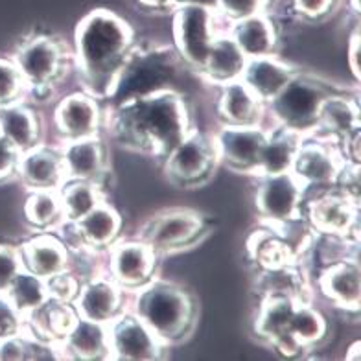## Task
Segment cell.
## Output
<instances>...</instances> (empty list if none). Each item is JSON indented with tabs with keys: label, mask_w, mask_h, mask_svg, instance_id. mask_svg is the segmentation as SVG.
I'll return each mask as SVG.
<instances>
[{
	"label": "cell",
	"mask_w": 361,
	"mask_h": 361,
	"mask_svg": "<svg viewBox=\"0 0 361 361\" xmlns=\"http://www.w3.org/2000/svg\"><path fill=\"white\" fill-rule=\"evenodd\" d=\"M104 126L118 144L159 161L194 129L188 102L176 89L114 104Z\"/></svg>",
	"instance_id": "cell-1"
},
{
	"label": "cell",
	"mask_w": 361,
	"mask_h": 361,
	"mask_svg": "<svg viewBox=\"0 0 361 361\" xmlns=\"http://www.w3.org/2000/svg\"><path fill=\"white\" fill-rule=\"evenodd\" d=\"M137 47L135 30L116 11L98 8L78 20L72 35V67L81 90L96 100H111L128 57Z\"/></svg>",
	"instance_id": "cell-2"
},
{
	"label": "cell",
	"mask_w": 361,
	"mask_h": 361,
	"mask_svg": "<svg viewBox=\"0 0 361 361\" xmlns=\"http://www.w3.org/2000/svg\"><path fill=\"white\" fill-rule=\"evenodd\" d=\"M128 310L168 348L190 338L200 319L194 295L179 282L159 275L128 295Z\"/></svg>",
	"instance_id": "cell-3"
},
{
	"label": "cell",
	"mask_w": 361,
	"mask_h": 361,
	"mask_svg": "<svg viewBox=\"0 0 361 361\" xmlns=\"http://www.w3.org/2000/svg\"><path fill=\"white\" fill-rule=\"evenodd\" d=\"M10 57L26 83V100L34 104L52 100L72 65L71 48L44 34L23 39Z\"/></svg>",
	"instance_id": "cell-4"
},
{
	"label": "cell",
	"mask_w": 361,
	"mask_h": 361,
	"mask_svg": "<svg viewBox=\"0 0 361 361\" xmlns=\"http://www.w3.org/2000/svg\"><path fill=\"white\" fill-rule=\"evenodd\" d=\"M336 89L326 85L312 74L300 71L293 80L266 104V128H282L300 137L314 135L317 126L319 109L324 98Z\"/></svg>",
	"instance_id": "cell-5"
},
{
	"label": "cell",
	"mask_w": 361,
	"mask_h": 361,
	"mask_svg": "<svg viewBox=\"0 0 361 361\" xmlns=\"http://www.w3.org/2000/svg\"><path fill=\"white\" fill-rule=\"evenodd\" d=\"M183 63L179 61L173 47L157 44L153 48L135 47L120 72L111 102H120L152 94L157 90L173 89Z\"/></svg>",
	"instance_id": "cell-6"
},
{
	"label": "cell",
	"mask_w": 361,
	"mask_h": 361,
	"mask_svg": "<svg viewBox=\"0 0 361 361\" xmlns=\"http://www.w3.org/2000/svg\"><path fill=\"white\" fill-rule=\"evenodd\" d=\"M209 236V225L200 210L170 207L146 218L135 238L146 242L159 257H173L200 245Z\"/></svg>",
	"instance_id": "cell-7"
},
{
	"label": "cell",
	"mask_w": 361,
	"mask_h": 361,
	"mask_svg": "<svg viewBox=\"0 0 361 361\" xmlns=\"http://www.w3.org/2000/svg\"><path fill=\"white\" fill-rule=\"evenodd\" d=\"M171 47L179 61L188 71L203 68L210 48L219 34H225L228 24L216 11L197 6H177L171 11Z\"/></svg>",
	"instance_id": "cell-8"
},
{
	"label": "cell",
	"mask_w": 361,
	"mask_h": 361,
	"mask_svg": "<svg viewBox=\"0 0 361 361\" xmlns=\"http://www.w3.org/2000/svg\"><path fill=\"white\" fill-rule=\"evenodd\" d=\"M161 162L170 185L176 188H203L219 168L212 133L194 128Z\"/></svg>",
	"instance_id": "cell-9"
},
{
	"label": "cell",
	"mask_w": 361,
	"mask_h": 361,
	"mask_svg": "<svg viewBox=\"0 0 361 361\" xmlns=\"http://www.w3.org/2000/svg\"><path fill=\"white\" fill-rule=\"evenodd\" d=\"M255 179V209L262 225L281 227L305 216V201L308 194L291 171Z\"/></svg>",
	"instance_id": "cell-10"
},
{
	"label": "cell",
	"mask_w": 361,
	"mask_h": 361,
	"mask_svg": "<svg viewBox=\"0 0 361 361\" xmlns=\"http://www.w3.org/2000/svg\"><path fill=\"white\" fill-rule=\"evenodd\" d=\"M343 166L345 159L336 140L319 135H306L299 144L291 173L300 180L310 195L334 188Z\"/></svg>",
	"instance_id": "cell-11"
},
{
	"label": "cell",
	"mask_w": 361,
	"mask_h": 361,
	"mask_svg": "<svg viewBox=\"0 0 361 361\" xmlns=\"http://www.w3.org/2000/svg\"><path fill=\"white\" fill-rule=\"evenodd\" d=\"M104 271L124 291L142 288L159 275L161 260L146 242L138 238H120L104 252Z\"/></svg>",
	"instance_id": "cell-12"
},
{
	"label": "cell",
	"mask_w": 361,
	"mask_h": 361,
	"mask_svg": "<svg viewBox=\"0 0 361 361\" xmlns=\"http://www.w3.org/2000/svg\"><path fill=\"white\" fill-rule=\"evenodd\" d=\"M305 218L315 234L360 240V203L348 200L336 188L306 197Z\"/></svg>",
	"instance_id": "cell-13"
},
{
	"label": "cell",
	"mask_w": 361,
	"mask_h": 361,
	"mask_svg": "<svg viewBox=\"0 0 361 361\" xmlns=\"http://www.w3.org/2000/svg\"><path fill=\"white\" fill-rule=\"evenodd\" d=\"M104 122L102 102L81 89L61 96L52 109V128L59 142L98 137Z\"/></svg>",
	"instance_id": "cell-14"
},
{
	"label": "cell",
	"mask_w": 361,
	"mask_h": 361,
	"mask_svg": "<svg viewBox=\"0 0 361 361\" xmlns=\"http://www.w3.org/2000/svg\"><path fill=\"white\" fill-rule=\"evenodd\" d=\"M109 354L116 361H159L168 347L128 308L107 324Z\"/></svg>",
	"instance_id": "cell-15"
},
{
	"label": "cell",
	"mask_w": 361,
	"mask_h": 361,
	"mask_svg": "<svg viewBox=\"0 0 361 361\" xmlns=\"http://www.w3.org/2000/svg\"><path fill=\"white\" fill-rule=\"evenodd\" d=\"M266 137V126H219L212 133L219 166L252 177Z\"/></svg>",
	"instance_id": "cell-16"
},
{
	"label": "cell",
	"mask_w": 361,
	"mask_h": 361,
	"mask_svg": "<svg viewBox=\"0 0 361 361\" xmlns=\"http://www.w3.org/2000/svg\"><path fill=\"white\" fill-rule=\"evenodd\" d=\"M128 295L105 271H98L81 281L72 306L78 317L109 324L128 308Z\"/></svg>",
	"instance_id": "cell-17"
},
{
	"label": "cell",
	"mask_w": 361,
	"mask_h": 361,
	"mask_svg": "<svg viewBox=\"0 0 361 361\" xmlns=\"http://www.w3.org/2000/svg\"><path fill=\"white\" fill-rule=\"evenodd\" d=\"M297 302L299 300L286 297H264L258 299L257 312L252 317L255 336L286 357H295L305 352L290 334V319Z\"/></svg>",
	"instance_id": "cell-18"
},
{
	"label": "cell",
	"mask_w": 361,
	"mask_h": 361,
	"mask_svg": "<svg viewBox=\"0 0 361 361\" xmlns=\"http://www.w3.org/2000/svg\"><path fill=\"white\" fill-rule=\"evenodd\" d=\"M319 293L345 315H360L361 266L360 258H345L328 264L315 281Z\"/></svg>",
	"instance_id": "cell-19"
},
{
	"label": "cell",
	"mask_w": 361,
	"mask_h": 361,
	"mask_svg": "<svg viewBox=\"0 0 361 361\" xmlns=\"http://www.w3.org/2000/svg\"><path fill=\"white\" fill-rule=\"evenodd\" d=\"M57 146L61 153L67 180H90V183L104 185V180L109 176L111 162L109 152L102 135L65 140Z\"/></svg>",
	"instance_id": "cell-20"
},
{
	"label": "cell",
	"mask_w": 361,
	"mask_h": 361,
	"mask_svg": "<svg viewBox=\"0 0 361 361\" xmlns=\"http://www.w3.org/2000/svg\"><path fill=\"white\" fill-rule=\"evenodd\" d=\"M15 177L24 190H59L67 180L59 146L41 142L20 153Z\"/></svg>",
	"instance_id": "cell-21"
},
{
	"label": "cell",
	"mask_w": 361,
	"mask_h": 361,
	"mask_svg": "<svg viewBox=\"0 0 361 361\" xmlns=\"http://www.w3.org/2000/svg\"><path fill=\"white\" fill-rule=\"evenodd\" d=\"M24 269L44 281L72 269V252L56 233H37L19 245Z\"/></svg>",
	"instance_id": "cell-22"
},
{
	"label": "cell",
	"mask_w": 361,
	"mask_h": 361,
	"mask_svg": "<svg viewBox=\"0 0 361 361\" xmlns=\"http://www.w3.org/2000/svg\"><path fill=\"white\" fill-rule=\"evenodd\" d=\"M214 102L219 126H264L266 105L242 80L218 87Z\"/></svg>",
	"instance_id": "cell-23"
},
{
	"label": "cell",
	"mask_w": 361,
	"mask_h": 361,
	"mask_svg": "<svg viewBox=\"0 0 361 361\" xmlns=\"http://www.w3.org/2000/svg\"><path fill=\"white\" fill-rule=\"evenodd\" d=\"M0 135L19 153L44 142L43 118L28 100L0 105Z\"/></svg>",
	"instance_id": "cell-24"
},
{
	"label": "cell",
	"mask_w": 361,
	"mask_h": 361,
	"mask_svg": "<svg viewBox=\"0 0 361 361\" xmlns=\"http://www.w3.org/2000/svg\"><path fill=\"white\" fill-rule=\"evenodd\" d=\"M361 129V109L356 96L348 94V90H334L324 98L319 109L317 126L314 135L326 137L330 140L341 142Z\"/></svg>",
	"instance_id": "cell-25"
},
{
	"label": "cell",
	"mask_w": 361,
	"mask_h": 361,
	"mask_svg": "<svg viewBox=\"0 0 361 361\" xmlns=\"http://www.w3.org/2000/svg\"><path fill=\"white\" fill-rule=\"evenodd\" d=\"M299 72V67H295L293 63L284 59L281 54L252 57V59H247V63H245L242 81L258 96V100L264 102V105H266Z\"/></svg>",
	"instance_id": "cell-26"
},
{
	"label": "cell",
	"mask_w": 361,
	"mask_h": 361,
	"mask_svg": "<svg viewBox=\"0 0 361 361\" xmlns=\"http://www.w3.org/2000/svg\"><path fill=\"white\" fill-rule=\"evenodd\" d=\"M227 34L247 59L275 56L281 50V32L269 11L236 20L228 26Z\"/></svg>",
	"instance_id": "cell-27"
},
{
	"label": "cell",
	"mask_w": 361,
	"mask_h": 361,
	"mask_svg": "<svg viewBox=\"0 0 361 361\" xmlns=\"http://www.w3.org/2000/svg\"><path fill=\"white\" fill-rule=\"evenodd\" d=\"M74 224L83 249L100 255H104L114 242H118L124 231V218L107 200Z\"/></svg>",
	"instance_id": "cell-28"
},
{
	"label": "cell",
	"mask_w": 361,
	"mask_h": 361,
	"mask_svg": "<svg viewBox=\"0 0 361 361\" xmlns=\"http://www.w3.org/2000/svg\"><path fill=\"white\" fill-rule=\"evenodd\" d=\"M63 360L100 361L111 360L107 324L78 317L68 332L59 339Z\"/></svg>",
	"instance_id": "cell-29"
},
{
	"label": "cell",
	"mask_w": 361,
	"mask_h": 361,
	"mask_svg": "<svg viewBox=\"0 0 361 361\" xmlns=\"http://www.w3.org/2000/svg\"><path fill=\"white\" fill-rule=\"evenodd\" d=\"M245 252L258 271L300 264V258L281 231L267 225H262V228L249 234L245 240Z\"/></svg>",
	"instance_id": "cell-30"
},
{
	"label": "cell",
	"mask_w": 361,
	"mask_h": 361,
	"mask_svg": "<svg viewBox=\"0 0 361 361\" xmlns=\"http://www.w3.org/2000/svg\"><path fill=\"white\" fill-rule=\"evenodd\" d=\"M245 63H247V57L243 56L233 37L225 32L216 37L214 44L207 56V61L197 74L209 85L218 89L231 81L242 80Z\"/></svg>",
	"instance_id": "cell-31"
},
{
	"label": "cell",
	"mask_w": 361,
	"mask_h": 361,
	"mask_svg": "<svg viewBox=\"0 0 361 361\" xmlns=\"http://www.w3.org/2000/svg\"><path fill=\"white\" fill-rule=\"evenodd\" d=\"M300 140L302 137L299 133L282 128H267V137L262 144L252 177L281 176L291 171Z\"/></svg>",
	"instance_id": "cell-32"
},
{
	"label": "cell",
	"mask_w": 361,
	"mask_h": 361,
	"mask_svg": "<svg viewBox=\"0 0 361 361\" xmlns=\"http://www.w3.org/2000/svg\"><path fill=\"white\" fill-rule=\"evenodd\" d=\"M255 293L258 295V299L286 297L293 300H312L310 281L300 264L258 271Z\"/></svg>",
	"instance_id": "cell-33"
},
{
	"label": "cell",
	"mask_w": 361,
	"mask_h": 361,
	"mask_svg": "<svg viewBox=\"0 0 361 361\" xmlns=\"http://www.w3.org/2000/svg\"><path fill=\"white\" fill-rule=\"evenodd\" d=\"M78 319L76 310L71 302L48 299L41 308L26 315V334L47 341H57L68 332Z\"/></svg>",
	"instance_id": "cell-34"
},
{
	"label": "cell",
	"mask_w": 361,
	"mask_h": 361,
	"mask_svg": "<svg viewBox=\"0 0 361 361\" xmlns=\"http://www.w3.org/2000/svg\"><path fill=\"white\" fill-rule=\"evenodd\" d=\"M290 334L302 350H315L326 341L330 323L326 315L314 305V300H299L290 319Z\"/></svg>",
	"instance_id": "cell-35"
},
{
	"label": "cell",
	"mask_w": 361,
	"mask_h": 361,
	"mask_svg": "<svg viewBox=\"0 0 361 361\" xmlns=\"http://www.w3.org/2000/svg\"><path fill=\"white\" fill-rule=\"evenodd\" d=\"M23 219L32 231L54 233L65 221L59 190H26Z\"/></svg>",
	"instance_id": "cell-36"
},
{
	"label": "cell",
	"mask_w": 361,
	"mask_h": 361,
	"mask_svg": "<svg viewBox=\"0 0 361 361\" xmlns=\"http://www.w3.org/2000/svg\"><path fill=\"white\" fill-rule=\"evenodd\" d=\"M59 197L67 221H78L107 200L104 185L90 180H65V185L59 188Z\"/></svg>",
	"instance_id": "cell-37"
},
{
	"label": "cell",
	"mask_w": 361,
	"mask_h": 361,
	"mask_svg": "<svg viewBox=\"0 0 361 361\" xmlns=\"http://www.w3.org/2000/svg\"><path fill=\"white\" fill-rule=\"evenodd\" d=\"M4 295L24 317L35 312L37 308H41L50 299L47 281L26 269H23L19 275L15 276V281L11 282V286Z\"/></svg>",
	"instance_id": "cell-38"
},
{
	"label": "cell",
	"mask_w": 361,
	"mask_h": 361,
	"mask_svg": "<svg viewBox=\"0 0 361 361\" xmlns=\"http://www.w3.org/2000/svg\"><path fill=\"white\" fill-rule=\"evenodd\" d=\"M26 83L10 56H0V105L26 100Z\"/></svg>",
	"instance_id": "cell-39"
},
{
	"label": "cell",
	"mask_w": 361,
	"mask_h": 361,
	"mask_svg": "<svg viewBox=\"0 0 361 361\" xmlns=\"http://www.w3.org/2000/svg\"><path fill=\"white\" fill-rule=\"evenodd\" d=\"M273 0H218L216 13L231 26L236 20L247 19L252 15L267 13Z\"/></svg>",
	"instance_id": "cell-40"
},
{
	"label": "cell",
	"mask_w": 361,
	"mask_h": 361,
	"mask_svg": "<svg viewBox=\"0 0 361 361\" xmlns=\"http://www.w3.org/2000/svg\"><path fill=\"white\" fill-rule=\"evenodd\" d=\"M24 269L19 245L0 243V295H4L15 276Z\"/></svg>",
	"instance_id": "cell-41"
},
{
	"label": "cell",
	"mask_w": 361,
	"mask_h": 361,
	"mask_svg": "<svg viewBox=\"0 0 361 361\" xmlns=\"http://www.w3.org/2000/svg\"><path fill=\"white\" fill-rule=\"evenodd\" d=\"M26 332V317L15 308L6 295H0V341Z\"/></svg>",
	"instance_id": "cell-42"
},
{
	"label": "cell",
	"mask_w": 361,
	"mask_h": 361,
	"mask_svg": "<svg viewBox=\"0 0 361 361\" xmlns=\"http://www.w3.org/2000/svg\"><path fill=\"white\" fill-rule=\"evenodd\" d=\"M80 286H81V276L78 275V273H74L72 269L65 271V273H61V275H56L47 281V288H48L50 299L61 300V302H71V305H72V300L76 299Z\"/></svg>",
	"instance_id": "cell-43"
},
{
	"label": "cell",
	"mask_w": 361,
	"mask_h": 361,
	"mask_svg": "<svg viewBox=\"0 0 361 361\" xmlns=\"http://www.w3.org/2000/svg\"><path fill=\"white\" fill-rule=\"evenodd\" d=\"M338 0H291V10L299 15L300 19L315 23L326 19L328 15L336 10Z\"/></svg>",
	"instance_id": "cell-44"
},
{
	"label": "cell",
	"mask_w": 361,
	"mask_h": 361,
	"mask_svg": "<svg viewBox=\"0 0 361 361\" xmlns=\"http://www.w3.org/2000/svg\"><path fill=\"white\" fill-rule=\"evenodd\" d=\"M19 155L20 153L0 135V183L13 179Z\"/></svg>",
	"instance_id": "cell-45"
},
{
	"label": "cell",
	"mask_w": 361,
	"mask_h": 361,
	"mask_svg": "<svg viewBox=\"0 0 361 361\" xmlns=\"http://www.w3.org/2000/svg\"><path fill=\"white\" fill-rule=\"evenodd\" d=\"M347 68L350 72L352 83L360 85L361 83V71H360V28H354L347 39Z\"/></svg>",
	"instance_id": "cell-46"
},
{
	"label": "cell",
	"mask_w": 361,
	"mask_h": 361,
	"mask_svg": "<svg viewBox=\"0 0 361 361\" xmlns=\"http://www.w3.org/2000/svg\"><path fill=\"white\" fill-rule=\"evenodd\" d=\"M0 361H26V332L0 341Z\"/></svg>",
	"instance_id": "cell-47"
},
{
	"label": "cell",
	"mask_w": 361,
	"mask_h": 361,
	"mask_svg": "<svg viewBox=\"0 0 361 361\" xmlns=\"http://www.w3.org/2000/svg\"><path fill=\"white\" fill-rule=\"evenodd\" d=\"M138 6L147 11H157V13H166L177 8V0H137Z\"/></svg>",
	"instance_id": "cell-48"
},
{
	"label": "cell",
	"mask_w": 361,
	"mask_h": 361,
	"mask_svg": "<svg viewBox=\"0 0 361 361\" xmlns=\"http://www.w3.org/2000/svg\"><path fill=\"white\" fill-rule=\"evenodd\" d=\"M177 6H197V8L216 11L218 0H177Z\"/></svg>",
	"instance_id": "cell-49"
},
{
	"label": "cell",
	"mask_w": 361,
	"mask_h": 361,
	"mask_svg": "<svg viewBox=\"0 0 361 361\" xmlns=\"http://www.w3.org/2000/svg\"><path fill=\"white\" fill-rule=\"evenodd\" d=\"M360 348H361V343H360V339H356V341L352 343L350 347L347 348V354H345V360H348V361H360V360H361Z\"/></svg>",
	"instance_id": "cell-50"
}]
</instances>
